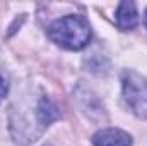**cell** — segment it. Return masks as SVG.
<instances>
[{"label":"cell","instance_id":"1","mask_svg":"<svg viewBox=\"0 0 147 146\" xmlns=\"http://www.w3.org/2000/svg\"><path fill=\"white\" fill-rule=\"evenodd\" d=\"M48 36L51 41L67 50H82L89 45L92 31L86 17L65 16L48 28Z\"/></svg>","mask_w":147,"mask_h":146},{"label":"cell","instance_id":"2","mask_svg":"<svg viewBox=\"0 0 147 146\" xmlns=\"http://www.w3.org/2000/svg\"><path fill=\"white\" fill-rule=\"evenodd\" d=\"M123 98L132 112L142 119L147 117V81L134 71H125L121 76Z\"/></svg>","mask_w":147,"mask_h":146},{"label":"cell","instance_id":"3","mask_svg":"<svg viewBox=\"0 0 147 146\" xmlns=\"http://www.w3.org/2000/svg\"><path fill=\"white\" fill-rule=\"evenodd\" d=\"M94 146H132V138L120 129H101L92 136Z\"/></svg>","mask_w":147,"mask_h":146},{"label":"cell","instance_id":"4","mask_svg":"<svg viewBox=\"0 0 147 146\" xmlns=\"http://www.w3.org/2000/svg\"><path fill=\"white\" fill-rule=\"evenodd\" d=\"M139 16L134 2H121L116 10V24L121 31H130L137 26Z\"/></svg>","mask_w":147,"mask_h":146},{"label":"cell","instance_id":"5","mask_svg":"<svg viewBox=\"0 0 147 146\" xmlns=\"http://www.w3.org/2000/svg\"><path fill=\"white\" fill-rule=\"evenodd\" d=\"M58 115H60V112H58L57 105L50 98L43 96L39 100V103H38V119L41 120L43 126H50L53 120L58 119Z\"/></svg>","mask_w":147,"mask_h":146},{"label":"cell","instance_id":"6","mask_svg":"<svg viewBox=\"0 0 147 146\" xmlns=\"http://www.w3.org/2000/svg\"><path fill=\"white\" fill-rule=\"evenodd\" d=\"M7 95V83H5V79H3V76L0 74V102L3 100V96Z\"/></svg>","mask_w":147,"mask_h":146},{"label":"cell","instance_id":"7","mask_svg":"<svg viewBox=\"0 0 147 146\" xmlns=\"http://www.w3.org/2000/svg\"><path fill=\"white\" fill-rule=\"evenodd\" d=\"M146 28H147V10H146Z\"/></svg>","mask_w":147,"mask_h":146}]
</instances>
